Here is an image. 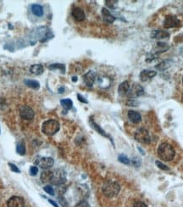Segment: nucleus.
I'll return each instance as SVG.
<instances>
[{
    "label": "nucleus",
    "mask_w": 183,
    "mask_h": 207,
    "mask_svg": "<svg viewBox=\"0 0 183 207\" xmlns=\"http://www.w3.org/2000/svg\"><path fill=\"white\" fill-rule=\"evenodd\" d=\"M158 155L163 161H170L174 159L175 152L170 144H160L159 149H158Z\"/></svg>",
    "instance_id": "f257e3e1"
},
{
    "label": "nucleus",
    "mask_w": 183,
    "mask_h": 207,
    "mask_svg": "<svg viewBox=\"0 0 183 207\" xmlns=\"http://www.w3.org/2000/svg\"><path fill=\"white\" fill-rule=\"evenodd\" d=\"M120 186L116 182H106L102 187V192L103 195L107 198H113L118 195L120 193Z\"/></svg>",
    "instance_id": "f03ea898"
},
{
    "label": "nucleus",
    "mask_w": 183,
    "mask_h": 207,
    "mask_svg": "<svg viewBox=\"0 0 183 207\" xmlns=\"http://www.w3.org/2000/svg\"><path fill=\"white\" fill-rule=\"evenodd\" d=\"M60 128V123L55 120H48L43 124L42 130L46 135L53 136L59 132Z\"/></svg>",
    "instance_id": "7ed1b4c3"
},
{
    "label": "nucleus",
    "mask_w": 183,
    "mask_h": 207,
    "mask_svg": "<svg viewBox=\"0 0 183 207\" xmlns=\"http://www.w3.org/2000/svg\"><path fill=\"white\" fill-rule=\"evenodd\" d=\"M66 182V174L63 170L56 169L52 172L50 182L54 185H62Z\"/></svg>",
    "instance_id": "20e7f679"
},
{
    "label": "nucleus",
    "mask_w": 183,
    "mask_h": 207,
    "mask_svg": "<svg viewBox=\"0 0 183 207\" xmlns=\"http://www.w3.org/2000/svg\"><path fill=\"white\" fill-rule=\"evenodd\" d=\"M134 138L137 142H139L141 144H149V142L151 141L149 131L144 128H140L137 130V132H135Z\"/></svg>",
    "instance_id": "39448f33"
},
{
    "label": "nucleus",
    "mask_w": 183,
    "mask_h": 207,
    "mask_svg": "<svg viewBox=\"0 0 183 207\" xmlns=\"http://www.w3.org/2000/svg\"><path fill=\"white\" fill-rule=\"evenodd\" d=\"M35 164L42 169H49L54 166L55 161L51 157H39L35 161Z\"/></svg>",
    "instance_id": "423d86ee"
},
{
    "label": "nucleus",
    "mask_w": 183,
    "mask_h": 207,
    "mask_svg": "<svg viewBox=\"0 0 183 207\" xmlns=\"http://www.w3.org/2000/svg\"><path fill=\"white\" fill-rule=\"evenodd\" d=\"M143 93H144V89H143V87L141 86L140 84L134 83L130 87L128 93L126 95L130 98H137V97L143 95Z\"/></svg>",
    "instance_id": "0eeeda50"
},
{
    "label": "nucleus",
    "mask_w": 183,
    "mask_h": 207,
    "mask_svg": "<svg viewBox=\"0 0 183 207\" xmlns=\"http://www.w3.org/2000/svg\"><path fill=\"white\" fill-rule=\"evenodd\" d=\"M180 25V20L175 15H167L164 21V27L166 29L174 28Z\"/></svg>",
    "instance_id": "6e6552de"
},
{
    "label": "nucleus",
    "mask_w": 183,
    "mask_h": 207,
    "mask_svg": "<svg viewBox=\"0 0 183 207\" xmlns=\"http://www.w3.org/2000/svg\"><path fill=\"white\" fill-rule=\"evenodd\" d=\"M20 115L21 118L25 120H32L34 118L35 112L31 107L27 105H23L20 109Z\"/></svg>",
    "instance_id": "1a4fd4ad"
},
{
    "label": "nucleus",
    "mask_w": 183,
    "mask_h": 207,
    "mask_svg": "<svg viewBox=\"0 0 183 207\" xmlns=\"http://www.w3.org/2000/svg\"><path fill=\"white\" fill-rule=\"evenodd\" d=\"M7 207H25L24 199L20 196H13L7 202Z\"/></svg>",
    "instance_id": "9d476101"
},
{
    "label": "nucleus",
    "mask_w": 183,
    "mask_h": 207,
    "mask_svg": "<svg viewBox=\"0 0 183 207\" xmlns=\"http://www.w3.org/2000/svg\"><path fill=\"white\" fill-rule=\"evenodd\" d=\"M96 80V73L92 71H90L83 76V82L87 87H92Z\"/></svg>",
    "instance_id": "9b49d317"
},
{
    "label": "nucleus",
    "mask_w": 183,
    "mask_h": 207,
    "mask_svg": "<svg viewBox=\"0 0 183 207\" xmlns=\"http://www.w3.org/2000/svg\"><path fill=\"white\" fill-rule=\"evenodd\" d=\"M157 75V72L154 71H151V70H143V72H141L140 79L143 82H148V81L151 80L152 78H154L155 76Z\"/></svg>",
    "instance_id": "f8f14e48"
},
{
    "label": "nucleus",
    "mask_w": 183,
    "mask_h": 207,
    "mask_svg": "<svg viewBox=\"0 0 183 207\" xmlns=\"http://www.w3.org/2000/svg\"><path fill=\"white\" fill-rule=\"evenodd\" d=\"M72 16L74 17V19L77 21H82L85 20V13L82 9L78 7H76L72 9Z\"/></svg>",
    "instance_id": "ddd939ff"
},
{
    "label": "nucleus",
    "mask_w": 183,
    "mask_h": 207,
    "mask_svg": "<svg viewBox=\"0 0 183 207\" xmlns=\"http://www.w3.org/2000/svg\"><path fill=\"white\" fill-rule=\"evenodd\" d=\"M151 37L154 39H163V38H168L170 37L169 32L163 30H156L152 32Z\"/></svg>",
    "instance_id": "4468645a"
},
{
    "label": "nucleus",
    "mask_w": 183,
    "mask_h": 207,
    "mask_svg": "<svg viewBox=\"0 0 183 207\" xmlns=\"http://www.w3.org/2000/svg\"><path fill=\"white\" fill-rule=\"evenodd\" d=\"M102 15H103L104 21H106L107 23L111 24L115 20V17L109 12V9H107L106 8H103V9H102Z\"/></svg>",
    "instance_id": "2eb2a0df"
},
{
    "label": "nucleus",
    "mask_w": 183,
    "mask_h": 207,
    "mask_svg": "<svg viewBox=\"0 0 183 207\" xmlns=\"http://www.w3.org/2000/svg\"><path fill=\"white\" fill-rule=\"evenodd\" d=\"M128 118L130 121H132L133 123H138L142 120V116L138 112L134 111V110H129L128 111Z\"/></svg>",
    "instance_id": "dca6fc26"
},
{
    "label": "nucleus",
    "mask_w": 183,
    "mask_h": 207,
    "mask_svg": "<svg viewBox=\"0 0 183 207\" xmlns=\"http://www.w3.org/2000/svg\"><path fill=\"white\" fill-rule=\"evenodd\" d=\"M130 87H131V85H130V82H129L128 81H125V82L120 84L119 88H118V92H119L120 95L127 94Z\"/></svg>",
    "instance_id": "f3484780"
},
{
    "label": "nucleus",
    "mask_w": 183,
    "mask_h": 207,
    "mask_svg": "<svg viewBox=\"0 0 183 207\" xmlns=\"http://www.w3.org/2000/svg\"><path fill=\"white\" fill-rule=\"evenodd\" d=\"M30 72L36 76L41 75L43 72V66L42 65H39V64L32 65L31 66V68H30Z\"/></svg>",
    "instance_id": "a211bd4d"
},
{
    "label": "nucleus",
    "mask_w": 183,
    "mask_h": 207,
    "mask_svg": "<svg viewBox=\"0 0 183 207\" xmlns=\"http://www.w3.org/2000/svg\"><path fill=\"white\" fill-rule=\"evenodd\" d=\"M90 123H91V125H92V128H94V129L96 130V131H97V132H98L99 134H101V135L104 136V137H106V138H109V139L111 140L112 143H113V141H112L111 138H110V137H109V136L108 135V134H107V133H106V132H104V131H103V130L102 129V128H101V127H99V126H98V125H97V123H95L94 121H92V120H90Z\"/></svg>",
    "instance_id": "6ab92c4d"
},
{
    "label": "nucleus",
    "mask_w": 183,
    "mask_h": 207,
    "mask_svg": "<svg viewBox=\"0 0 183 207\" xmlns=\"http://www.w3.org/2000/svg\"><path fill=\"white\" fill-rule=\"evenodd\" d=\"M32 11L35 15H37L38 17H40V16H43V8L41 5H39V4H32Z\"/></svg>",
    "instance_id": "aec40b11"
},
{
    "label": "nucleus",
    "mask_w": 183,
    "mask_h": 207,
    "mask_svg": "<svg viewBox=\"0 0 183 207\" xmlns=\"http://www.w3.org/2000/svg\"><path fill=\"white\" fill-rule=\"evenodd\" d=\"M156 53L158 54H160V53H163V52L167 51L168 49H170V46L165 43H157V45H156Z\"/></svg>",
    "instance_id": "412c9836"
},
{
    "label": "nucleus",
    "mask_w": 183,
    "mask_h": 207,
    "mask_svg": "<svg viewBox=\"0 0 183 207\" xmlns=\"http://www.w3.org/2000/svg\"><path fill=\"white\" fill-rule=\"evenodd\" d=\"M24 82L26 86L31 88H33V89H37L40 88V83L36 80H28L27 79V80L24 81Z\"/></svg>",
    "instance_id": "4be33fe9"
},
{
    "label": "nucleus",
    "mask_w": 183,
    "mask_h": 207,
    "mask_svg": "<svg viewBox=\"0 0 183 207\" xmlns=\"http://www.w3.org/2000/svg\"><path fill=\"white\" fill-rule=\"evenodd\" d=\"M60 104H61V105L63 106L64 109H71L72 108V105H73V102H72L71 99H70V98L62 99V100L60 101Z\"/></svg>",
    "instance_id": "5701e85b"
},
{
    "label": "nucleus",
    "mask_w": 183,
    "mask_h": 207,
    "mask_svg": "<svg viewBox=\"0 0 183 207\" xmlns=\"http://www.w3.org/2000/svg\"><path fill=\"white\" fill-rule=\"evenodd\" d=\"M51 171H45V172H42V175H41V179H42L43 183H49V182H50V178H51Z\"/></svg>",
    "instance_id": "b1692460"
},
{
    "label": "nucleus",
    "mask_w": 183,
    "mask_h": 207,
    "mask_svg": "<svg viewBox=\"0 0 183 207\" xmlns=\"http://www.w3.org/2000/svg\"><path fill=\"white\" fill-rule=\"evenodd\" d=\"M170 66V61H165L159 64L158 66H156V69L159 70V71H165L167 68H169Z\"/></svg>",
    "instance_id": "393cba45"
},
{
    "label": "nucleus",
    "mask_w": 183,
    "mask_h": 207,
    "mask_svg": "<svg viewBox=\"0 0 183 207\" xmlns=\"http://www.w3.org/2000/svg\"><path fill=\"white\" fill-rule=\"evenodd\" d=\"M16 151L19 155H24L26 154V148H25V145L22 144V143H20V144H17V147H16Z\"/></svg>",
    "instance_id": "a878e982"
},
{
    "label": "nucleus",
    "mask_w": 183,
    "mask_h": 207,
    "mask_svg": "<svg viewBox=\"0 0 183 207\" xmlns=\"http://www.w3.org/2000/svg\"><path fill=\"white\" fill-rule=\"evenodd\" d=\"M118 160H119L120 162H121V163H123V164H125V165L131 164V161L129 160L128 157H126V155H119V157H118Z\"/></svg>",
    "instance_id": "bb28decb"
},
{
    "label": "nucleus",
    "mask_w": 183,
    "mask_h": 207,
    "mask_svg": "<svg viewBox=\"0 0 183 207\" xmlns=\"http://www.w3.org/2000/svg\"><path fill=\"white\" fill-rule=\"evenodd\" d=\"M49 70H55V69H60L62 71V72H65V67L64 65L62 64H54V65H51L49 66Z\"/></svg>",
    "instance_id": "cd10ccee"
},
{
    "label": "nucleus",
    "mask_w": 183,
    "mask_h": 207,
    "mask_svg": "<svg viewBox=\"0 0 183 207\" xmlns=\"http://www.w3.org/2000/svg\"><path fill=\"white\" fill-rule=\"evenodd\" d=\"M155 164H156V166H157V167H159V169L163 170V171H170L169 167H167L166 165L163 164V163H162L161 161H155Z\"/></svg>",
    "instance_id": "c85d7f7f"
},
{
    "label": "nucleus",
    "mask_w": 183,
    "mask_h": 207,
    "mask_svg": "<svg viewBox=\"0 0 183 207\" xmlns=\"http://www.w3.org/2000/svg\"><path fill=\"white\" fill-rule=\"evenodd\" d=\"M43 189H44L46 193L49 194L50 195H55V190H54L51 185H46L45 187L43 188Z\"/></svg>",
    "instance_id": "c756f323"
},
{
    "label": "nucleus",
    "mask_w": 183,
    "mask_h": 207,
    "mask_svg": "<svg viewBox=\"0 0 183 207\" xmlns=\"http://www.w3.org/2000/svg\"><path fill=\"white\" fill-rule=\"evenodd\" d=\"M106 5L109 7L110 9H114V6L116 5V3H117V1H114V0H107L105 2Z\"/></svg>",
    "instance_id": "7c9ffc66"
},
{
    "label": "nucleus",
    "mask_w": 183,
    "mask_h": 207,
    "mask_svg": "<svg viewBox=\"0 0 183 207\" xmlns=\"http://www.w3.org/2000/svg\"><path fill=\"white\" fill-rule=\"evenodd\" d=\"M9 167H10V169H11L12 172H17V173L20 172V170L18 168V167L16 165L13 164V163H9Z\"/></svg>",
    "instance_id": "2f4dec72"
},
{
    "label": "nucleus",
    "mask_w": 183,
    "mask_h": 207,
    "mask_svg": "<svg viewBox=\"0 0 183 207\" xmlns=\"http://www.w3.org/2000/svg\"><path fill=\"white\" fill-rule=\"evenodd\" d=\"M74 207H91V206H90V204H89L87 202L85 201V200H82V201L79 202L77 204H76Z\"/></svg>",
    "instance_id": "473e14b6"
},
{
    "label": "nucleus",
    "mask_w": 183,
    "mask_h": 207,
    "mask_svg": "<svg viewBox=\"0 0 183 207\" xmlns=\"http://www.w3.org/2000/svg\"><path fill=\"white\" fill-rule=\"evenodd\" d=\"M38 172V168L37 167H32L30 168V173L32 176H36Z\"/></svg>",
    "instance_id": "72a5a7b5"
},
{
    "label": "nucleus",
    "mask_w": 183,
    "mask_h": 207,
    "mask_svg": "<svg viewBox=\"0 0 183 207\" xmlns=\"http://www.w3.org/2000/svg\"><path fill=\"white\" fill-rule=\"evenodd\" d=\"M133 207H148V206H147V204H145V203H143V202L137 201L134 203Z\"/></svg>",
    "instance_id": "f704fd0d"
},
{
    "label": "nucleus",
    "mask_w": 183,
    "mask_h": 207,
    "mask_svg": "<svg viewBox=\"0 0 183 207\" xmlns=\"http://www.w3.org/2000/svg\"><path fill=\"white\" fill-rule=\"evenodd\" d=\"M77 97H78V99L81 101V102H82V103H85V104H87V100H86L85 98H83L82 96L80 94H77Z\"/></svg>",
    "instance_id": "c9c22d12"
},
{
    "label": "nucleus",
    "mask_w": 183,
    "mask_h": 207,
    "mask_svg": "<svg viewBox=\"0 0 183 207\" xmlns=\"http://www.w3.org/2000/svg\"><path fill=\"white\" fill-rule=\"evenodd\" d=\"M48 200H49V203H50V204H53V205H54V206H55V207H59V205H58L57 203H55V201H53V200H52V199H48Z\"/></svg>",
    "instance_id": "e433bc0d"
},
{
    "label": "nucleus",
    "mask_w": 183,
    "mask_h": 207,
    "mask_svg": "<svg viewBox=\"0 0 183 207\" xmlns=\"http://www.w3.org/2000/svg\"><path fill=\"white\" fill-rule=\"evenodd\" d=\"M64 91H65V88H60V89H59V93H63Z\"/></svg>",
    "instance_id": "4c0bfd02"
},
{
    "label": "nucleus",
    "mask_w": 183,
    "mask_h": 207,
    "mask_svg": "<svg viewBox=\"0 0 183 207\" xmlns=\"http://www.w3.org/2000/svg\"><path fill=\"white\" fill-rule=\"evenodd\" d=\"M72 81H73V82H76V81H77V77H72Z\"/></svg>",
    "instance_id": "58836bf2"
},
{
    "label": "nucleus",
    "mask_w": 183,
    "mask_h": 207,
    "mask_svg": "<svg viewBox=\"0 0 183 207\" xmlns=\"http://www.w3.org/2000/svg\"><path fill=\"white\" fill-rule=\"evenodd\" d=\"M0 132H1V129H0Z\"/></svg>",
    "instance_id": "ea45409f"
},
{
    "label": "nucleus",
    "mask_w": 183,
    "mask_h": 207,
    "mask_svg": "<svg viewBox=\"0 0 183 207\" xmlns=\"http://www.w3.org/2000/svg\"><path fill=\"white\" fill-rule=\"evenodd\" d=\"M182 82H183V79H182Z\"/></svg>",
    "instance_id": "a19ab883"
}]
</instances>
